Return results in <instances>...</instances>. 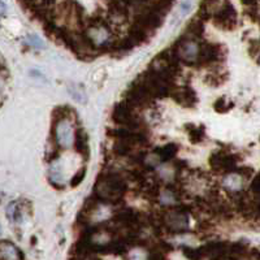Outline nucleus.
I'll return each mask as SVG.
<instances>
[{"label":"nucleus","mask_w":260,"mask_h":260,"mask_svg":"<svg viewBox=\"0 0 260 260\" xmlns=\"http://www.w3.org/2000/svg\"><path fill=\"white\" fill-rule=\"evenodd\" d=\"M127 187H129V183L125 177V173L108 171L98 176L92 194L103 203L120 206L126 194Z\"/></svg>","instance_id":"1"},{"label":"nucleus","mask_w":260,"mask_h":260,"mask_svg":"<svg viewBox=\"0 0 260 260\" xmlns=\"http://www.w3.org/2000/svg\"><path fill=\"white\" fill-rule=\"evenodd\" d=\"M191 212L189 206L177 204L175 207L164 208V212L160 213V221L164 231L169 233H185L189 231V215Z\"/></svg>","instance_id":"2"},{"label":"nucleus","mask_w":260,"mask_h":260,"mask_svg":"<svg viewBox=\"0 0 260 260\" xmlns=\"http://www.w3.org/2000/svg\"><path fill=\"white\" fill-rule=\"evenodd\" d=\"M111 117L117 126L127 127V129L137 130V132H147V126L137 115L136 110L130 108L124 102L117 103L113 107Z\"/></svg>","instance_id":"3"},{"label":"nucleus","mask_w":260,"mask_h":260,"mask_svg":"<svg viewBox=\"0 0 260 260\" xmlns=\"http://www.w3.org/2000/svg\"><path fill=\"white\" fill-rule=\"evenodd\" d=\"M76 127L72 118H59L55 120L52 125V133L51 138L56 143L60 150H68L73 147L74 139H76Z\"/></svg>","instance_id":"4"},{"label":"nucleus","mask_w":260,"mask_h":260,"mask_svg":"<svg viewBox=\"0 0 260 260\" xmlns=\"http://www.w3.org/2000/svg\"><path fill=\"white\" fill-rule=\"evenodd\" d=\"M201 41H195V39L185 38L181 36L173 45V50L177 53L178 59L181 62L189 67L197 65L199 59V53H201Z\"/></svg>","instance_id":"5"},{"label":"nucleus","mask_w":260,"mask_h":260,"mask_svg":"<svg viewBox=\"0 0 260 260\" xmlns=\"http://www.w3.org/2000/svg\"><path fill=\"white\" fill-rule=\"evenodd\" d=\"M225 56V50L219 43H202L198 62L195 67H211L221 61Z\"/></svg>","instance_id":"6"},{"label":"nucleus","mask_w":260,"mask_h":260,"mask_svg":"<svg viewBox=\"0 0 260 260\" xmlns=\"http://www.w3.org/2000/svg\"><path fill=\"white\" fill-rule=\"evenodd\" d=\"M238 156L236 154H229L225 151H215L210 157V164L213 171L221 173H231L238 167Z\"/></svg>","instance_id":"7"},{"label":"nucleus","mask_w":260,"mask_h":260,"mask_svg":"<svg viewBox=\"0 0 260 260\" xmlns=\"http://www.w3.org/2000/svg\"><path fill=\"white\" fill-rule=\"evenodd\" d=\"M213 24L222 30H232L237 25V11L229 3H225L221 8L212 16Z\"/></svg>","instance_id":"8"},{"label":"nucleus","mask_w":260,"mask_h":260,"mask_svg":"<svg viewBox=\"0 0 260 260\" xmlns=\"http://www.w3.org/2000/svg\"><path fill=\"white\" fill-rule=\"evenodd\" d=\"M171 98L177 104L185 108H192L195 107L197 102H198V96L197 92L190 87V86H181V87H176L172 90Z\"/></svg>","instance_id":"9"},{"label":"nucleus","mask_w":260,"mask_h":260,"mask_svg":"<svg viewBox=\"0 0 260 260\" xmlns=\"http://www.w3.org/2000/svg\"><path fill=\"white\" fill-rule=\"evenodd\" d=\"M74 150L77 151L78 154L87 160L90 157V146H89V137L86 134V132L81 127L76 130V139H74Z\"/></svg>","instance_id":"10"},{"label":"nucleus","mask_w":260,"mask_h":260,"mask_svg":"<svg viewBox=\"0 0 260 260\" xmlns=\"http://www.w3.org/2000/svg\"><path fill=\"white\" fill-rule=\"evenodd\" d=\"M204 34V21L201 20L198 16H195L189 24L186 29L183 31L182 37L189 39H195V41H201Z\"/></svg>","instance_id":"11"},{"label":"nucleus","mask_w":260,"mask_h":260,"mask_svg":"<svg viewBox=\"0 0 260 260\" xmlns=\"http://www.w3.org/2000/svg\"><path fill=\"white\" fill-rule=\"evenodd\" d=\"M0 260H22V254L11 241H0Z\"/></svg>","instance_id":"12"},{"label":"nucleus","mask_w":260,"mask_h":260,"mask_svg":"<svg viewBox=\"0 0 260 260\" xmlns=\"http://www.w3.org/2000/svg\"><path fill=\"white\" fill-rule=\"evenodd\" d=\"M178 145L177 143H167L164 146H160V147H156L154 150V152H156L157 156H159L160 161L162 162H169L172 160L176 159V155L178 152Z\"/></svg>","instance_id":"13"},{"label":"nucleus","mask_w":260,"mask_h":260,"mask_svg":"<svg viewBox=\"0 0 260 260\" xmlns=\"http://www.w3.org/2000/svg\"><path fill=\"white\" fill-rule=\"evenodd\" d=\"M187 134H189V139L192 143H201L203 142V139L206 138V129H204L203 125H197L194 124H187L186 126Z\"/></svg>","instance_id":"14"},{"label":"nucleus","mask_w":260,"mask_h":260,"mask_svg":"<svg viewBox=\"0 0 260 260\" xmlns=\"http://www.w3.org/2000/svg\"><path fill=\"white\" fill-rule=\"evenodd\" d=\"M6 215L8 220L13 224H18L22 220V212H21V207L18 206L17 202H11L6 208Z\"/></svg>","instance_id":"15"},{"label":"nucleus","mask_w":260,"mask_h":260,"mask_svg":"<svg viewBox=\"0 0 260 260\" xmlns=\"http://www.w3.org/2000/svg\"><path fill=\"white\" fill-rule=\"evenodd\" d=\"M213 108H215V111H217L219 113H225L231 110V108H233V103L226 101L225 98H220V99H217V101L215 102Z\"/></svg>","instance_id":"16"},{"label":"nucleus","mask_w":260,"mask_h":260,"mask_svg":"<svg viewBox=\"0 0 260 260\" xmlns=\"http://www.w3.org/2000/svg\"><path fill=\"white\" fill-rule=\"evenodd\" d=\"M206 82L211 86H220L224 82V78H222L219 73L212 72V73H210L207 77H206Z\"/></svg>","instance_id":"17"},{"label":"nucleus","mask_w":260,"mask_h":260,"mask_svg":"<svg viewBox=\"0 0 260 260\" xmlns=\"http://www.w3.org/2000/svg\"><path fill=\"white\" fill-rule=\"evenodd\" d=\"M85 176H86V168L80 169V171H78L77 173L73 176V177H72L71 186L72 187H77L78 185H81V182L85 180Z\"/></svg>","instance_id":"18"},{"label":"nucleus","mask_w":260,"mask_h":260,"mask_svg":"<svg viewBox=\"0 0 260 260\" xmlns=\"http://www.w3.org/2000/svg\"><path fill=\"white\" fill-rule=\"evenodd\" d=\"M26 42H27V45L30 46V47L32 48H37V50H41V48L45 47V43L41 41V39L38 38L37 36H27L26 38Z\"/></svg>","instance_id":"19"},{"label":"nucleus","mask_w":260,"mask_h":260,"mask_svg":"<svg viewBox=\"0 0 260 260\" xmlns=\"http://www.w3.org/2000/svg\"><path fill=\"white\" fill-rule=\"evenodd\" d=\"M4 91H6V76L2 71H0V102L4 96Z\"/></svg>","instance_id":"20"},{"label":"nucleus","mask_w":260,"mask_h":260,"mask_svg":"<svg viewBox=\"0 0 260 260\" xmlns=\"http://www.w3.org/2000/svg\"><path fill=\"white\" fill-rule=\"evenodd\" d=\"M190 8H191V3L187 0V2H185V3L181 6V13H182V15H186V13L190 11Z\"/></svg>","instance_id":"21"},{"label":"nucleus","mask_w":260,"mask_h":260,"mask_svg":"<svg viewBox=\"0 0 260 260\" xmlns=\"http://www.w3.org/2000/svg\"><path fill=\"white\" fill-rule=\"evenodd\" d=\"M7 11V6L0 0V16H3Z\"/></svg>","instance_id":"22"},{"label":"nucleus","mask_w":260,"mask_h":260,"mask_svg":"<svg viewBox=\"0 0 260 260\" xmlns=\"http://www.w3.org/2000/svg\"><path fill=\"white\" fill-rule=\"evenodd\" d=\"M0 234H2V226H0Z\"/></svg>","instance_id":"23"}]
</instances>
